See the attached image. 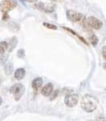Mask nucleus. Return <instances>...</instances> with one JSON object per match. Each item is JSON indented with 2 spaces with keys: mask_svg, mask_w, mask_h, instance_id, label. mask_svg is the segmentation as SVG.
I'll return each mask as SVG.
<instances>
[{
  "mask_svg": "<svg viewBox=\"0 0 106 121\" xmlns=\"http://www.w3.org/2000/svg\"><path fill=\"white\" fill-rule=\"evenodd\" d=\"M98 103H99L98 99L95 96L91 95H85L81 99L80 106L84 112L90 113L96 110L98 106Z\"/></svg>",
  "mask_w": 106,
  "mask_h": 121,
  "instance_id": "nucleus-1",
  "label": "nucleus"
},
{
  "mask_svg": "<svg viewBox=\"0 0 106 121\" xmlns=\"http://www.w3.org/2000/svg\"><path fill=\"white\" fill-rule=\"evenodd\" d=\"M67 19H69L70 21H72L73 23H78L82 24L84 27L86 26V28L89 27L87 23V19L85 18L84 15L81 14V13H79L76 11H68L67 12Z\"/></svg>",
  "mask_w": 106,
  "mask_h": 121,
  "instance_id": "nucleus-2",
  "label": "nucleus"
},
{
  "mask_svg": "<svg viewBox=\"0 0 106 121\" xmlns=\"http://www.w3.org/2000/svg\"><path fill=\"white\" fill-rule=\"evenodd\" d=\"M10 92L13 95L15 101H19V99L22 98L23 95H24V94L25 92V87L23 84L17 83L11 87Z\"/></svg>",
  "mask_w": 106,
  "mask_h": 121,
  "instance_id": "nucleus-3",
  "label": "nucleus"
},
{
  "mask_svg": "<svg viewBox=\"0 0 106 121\" xmlns=\"http://www.w3.org/2000/svg\"><path fill=\"white\" fill-rule=\"evenodd\" d=\"M16 7V2L14 0H4L0 3V11L3 13H8Z\"/></svg>",
  "mask_w": 106,
  "mask_h": 121,
  "instance_id": "nucleus-4",
  "label": "nucleus"
},
{
  "mask_svg": "<svg viewBox=\"0 0 106 121\" xmlns=\"http://www.w3.org/2000/svg\"><path fill=\"white\" fill-rule=\"evenodd\" d=\"M35 8H37L39 11H42L43 12L51 13L55 11V5L52 3H37L35 4Z\"/></svg>",
  "mask_w": 106,
  "mask_h": 121,
  "instance_id": "nucleus-5",
  "label": "nucleus"
},
{
  "mask_svg": "<svg viewBox=\"0 0 106 121\" xmlns=\"http://www.w3.org/2000/svg\"><path fill=\"white\" fill-rule=\"evenodd\" d=\"M79 100V96L76 94H70V95H66L64 99V103L67 107H75L77 104Z\"/></svg>",
  "mask_w": 106,
  "mask_h": 121,
  "instance_id": "nucleus-6",
  "label": "nucleus"
},
{
  "mask_svg": "<svg viewBox=\"0 0 106 121\" xmlns=\"http://www.w3.org/2000/svg\"><path fill=\"white\" fill-rule=\"evenodd\" d=\"M87 23L88 25L90 27V28L96 29V30H98V29L102 28V25H103V23L99 19L96 18L94 16H89L87 19Z\"/></svg>",
  "mask_w": 106,
  "mask_h": 121,
  "instance_id": "nucleus-7",
  "label": "nucleus"
},
{
  "mask_svg": "<svg viewBox=\"0 0 106 121\" xmlns=\"http://www.w3.org/2000/svg\"><path fill=\"white\" fill-rule=\"evenodd\" d=\"M53 90H54L53 84L47 83V85H45L43 87V88H42V90H41V94L43 95V96H45V97L49 96V95H51V94H52Z\"/></svg>",
  "mask_w": 106,
  "mask_h": 121,
  "instance_id": "nucleus-8",
  "label": "nucleus"
},
{
  "mask_svg": "<svg viewBox=\"0 0 106 121\" xmlns=\"http://www.w3.org/2000/svg\"><path fill=\"white\" fill-rule=\"evenodd\" d=\"M31 86H32V88L35 91H39V90L41 88L42 86H43V79L41 78H36L35 79H34L32 81Z\"/></svg>",
  "mask_w": 106,
  "mask_h": 121,
  "instance_id": "nucleus-9",
  "label": "nucleus"
},
{
  "mask_svg": "<svg viewBox=\"0 0 106 121\" xmlns=\"http://www.w3.org/2000/svg\"><path fill=\"white\" fill-rule=\"evenodd\" d=\"M25 73H26V71H25L24 69L19 68L15 71V78L17 80H22L25 77Z\"/></svg>",
  "mask_w": 106,
  "mask_h": 121,
  "instance_id": "nucleus-10",
  "label": "nucleus"
},
{
  "mask_svg": "<svg viewBox=\"0 0 106 121\" xmlns=\"http://www.w3.org/2000/svg\"><path fill=\"white\" fill-rule=\"evenodd\" d=\"M17 44H18V40H17V38L15 37V36L11 38V40H10V43L8 44V46H7V50H8V52L12 51L15 47H16Z\"/></svg>",
  "mask_w": 106,
  "mask_h": 121,
  "instance_id": "nucleus-11",
  "label": "nucleus"
},
{
  "mask_svg": "<svg viewBox=\"0 0 106 121\" xmlns=\"http://www.w3.org/2000/svg\"><path fill=\"white\" fill-rule=\"evenodd\" d=\"M4 69H5V72L7 74L10 75L11 73L13 72V65L11 62H7V65H5V67H4Z\"/></svg>",
  "mask_w": 106,
  "mask_h": 121,
  "instance_id": "nucleus-12",
  "label": "nucleus"
},
{
  "mask_svg": "<svg viewBox=\"0 0 106 121\" xmlns=\"http://www.w3.org/2000/svg\"><path fill=\"white\" fill-rule=\"evenodd\" d=\"M8 43L7 41H2L0 42V54L4 53V52L7 49Z\"/></svg>",
  "mask_w": 106,
  "mask_h": 121,
  "instance_id": "nucleus-13",
  "label": "nucleus"
},
{
  "mask_svg": "<svg viewBox=\"0 0 106 121\" xmlns=\"http://www.w3.org/2000/svg\"><path fill=\"white\" fill-rule=\"evenodd\" d=\"M89 40H90L91 44L93 46H96V44H98V38H97V36H96V35L92 34V33L91 36H89Z\"/></svg>",
  "mask_w": 106,
  "mask_h": 121,
  "instance_id": "nucleus-14",
  "label": "nucleus"
},
{
  "mask_svg": "<svg viewBox=\"0 0 106 121\" xmlns=\"http://www.w3.org/2000/svg\"><path fill=\"white\" fill-rule=\"evenodd\" d=\"M43 26H45L46 28L49 29H52V30H57L58 29V28L55 25H53L51 23H43Z\"/></svg>",
  "mask_w": 106,
  "mask_h": 121,
  "instance_id": "nucleus-15",
  "label": "nucleus"
},
{
  "mask_svg": "<svg viewBox=\"0 0 106 121\" xmlns=\"http://www.w3.org/2000/svg\"><path fill=\"white\" fill-rule=\"evenodd\" d=\"M17 56L19 58H24L25 56V52L24 49H19L18 52H17Z\"/></svg>",
  "mask_w": 106,
  "mask_h": 121,
  "instance_id": "nucleus-16",
  "label": "nucleus"
},
{
  "mask_svg": "<svg viewBox=\"0 0 106 121\" xmlns=\"http://www.w3.org/2000/svg\"><path fill=\"white\" fill-rule=\"evenodd\" d=\"M102 55H103V57L105 58V60L106 59V46H104L103 48H102Z\"/></svg>",
  "mask_w": 106,
  "mask_h": 121,
  "instance_id": "nucleus-17",
  "label": "nucleus"
},
{
  "mask_svg": "<svg viewBox=\"0 0 106 121\" xmlns=\"http://www.w3.org/2000/svg\"><path fill=\"white\" fill-rule=\"evenodd\" d=\"M57 95H58V91H55V92H54V95H52V96L51 97V100H52V99H55V97L57 96Z\"/></svg>",
  "mask_w": 106,
  "mask_h": 121,
  "instance_id": "nucleus-18",
  "label": "nucleus"
},
{
  "mask_svg": "<svg viewBox=\"0 0 106 121\" xmlns=\"http://www.w3.org/2000/svg\"><path fill=\"white\" fill-rule=\"evenodd\" d=\"M2 103H3V99H2L1 97H0V106L2 105Z\"/></svg>",
  "mask_w": 106,
  "mask_h": 121,
  "instance_id": "nucleus-19",
  "label": "nucleus"
},
{
  "mask_svg": "<svg viewBox=\"0 0 106 121\" xmlns=\"http://www.w3.org/2000/svg\"><path fill=\"white\" fill-rule=\"evenodd\" d=\"M26 1L29 2V3H33L34 1H35V0H26Z\"/></svg>",
  "mask_w": 106,
  "mask_h": 121,
  "instance_id": "nucleus-20",
  "label": "nucleus"
}]
</instances>
